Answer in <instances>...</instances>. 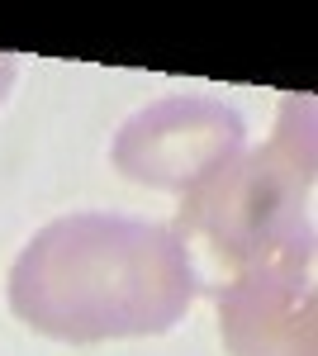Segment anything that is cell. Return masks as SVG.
<instances>
[{"instance_id": "1", "label": "cell", "mask_w": 318, "mask_h": 356, "mask_svg": "<svg viewBox=\"0 0 318 356\" xmlns=\"http://www.w3.org/2000/svg\"><path fill=\"white\" fill-rule=\"evenodd\" d=\"M200 275L176 228L124 214H67L10 266V309L57 342L157 337L186 318Z\"/></svg>"}, {"instance_id": "2", "label": "cell", "mask_w": 318, "mask_h": 356, "mask_svg": "<svg viewBox=\"0 0 318 356\" xmlns=\"http://www.w3.org/2000/svg\"><path fill=\"white\" fill-rule=\"evenodd\" d=\"M176 233L200 238L228 271L314 247V100L285 95L271 143L238 152L186 191Z\"/></svg>"}, {"instance_id": "3", "label": "cell", "mask_w": 318, "mask_h": 356, "mask_svg": "<svg viewBox=\"0 0 318 356\" xmlns=\"http://www.w3.org/2000/svg\"><path fill=\"white\" fill-rule=\"evenodd\" d=\"M247 124L209 95H171L138 110L114 138V166L152 191H195L205 176L242 152Z\"/></svg>"}, {"instance_id": "4", "label": "cell", "mask_w": 318, "mask_h": 356, "mask_svg": "<svg viewBox=\"0 0 318 356\" xmlns=\"http://www.w3.org/2000/svg\"><path fill=\"white\" fill-rule=\"evenodd\" d=\"M218 332L233 356H318L314 247H290L218 285Z\"/></svg>"}, {"instance_id": "5", "label": "cell", "mask_w": 318, "mask_h": 356, "mask_svg": "<svg viewBox=\"0 0 318 356\" xmlns=\"http://www.w3.org/2000/svg\"><path fill=\"white\" fill-rule=\"evenodd\" d=\"M10 86H15V57L0 53V100L10 95Z\"/></svg>"}]
</instances>
